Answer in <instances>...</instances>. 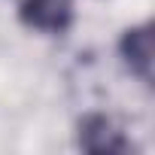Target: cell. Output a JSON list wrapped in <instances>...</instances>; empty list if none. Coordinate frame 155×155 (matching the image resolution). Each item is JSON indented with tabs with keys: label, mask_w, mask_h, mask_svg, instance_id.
<instances>
[{
	"label": "cell",
	"mask_w": 155,
	"mask_h": 155,
	"mask_svg": "<svg viewBox=\"0 0 155 155\" xmlns=\"http://www.w3.org/2000/svg\"><path fill=\"white\" fill-rule=\"evenodd\" d=\"M18 18L40 34H64L73 25V0H21Z\"/></svg>",
	"instance_id": "6da1fadb"
},
{
	"label": "cell",
	"mask_w": 155,
	"mask_h": 155,
	"mask_svg": "<svg viewBox=\"0 0 155 155\" xmlns=\"http://www.w3.org/2000/svg\"><path fill=\"white\" fill-rule=\"evenodd\" d=\"M79 146L85 152L104 155V152H131L134 143L125 137V131L110 119V116H85L79 122Z\"/></svg>",
	"instance_id": "7a4b0ae2"
},
{
	"label": "cell",
	"mask_w": 155,
	"mask_h": 155,
	"mask_svg": "<svg viewBox=\"0 0 155 155\" xmlns=\"http://www.w3.org/2000/svg\"><path fill=\"white\" fill-rule=\"evenodd\" d=\"M119 52L128 64V70L137 76L143 85H152V61H155V46H152V25H137L122 34Z\"/></svg>",
	"instance_id": "3957f363"
}]
</instances>
